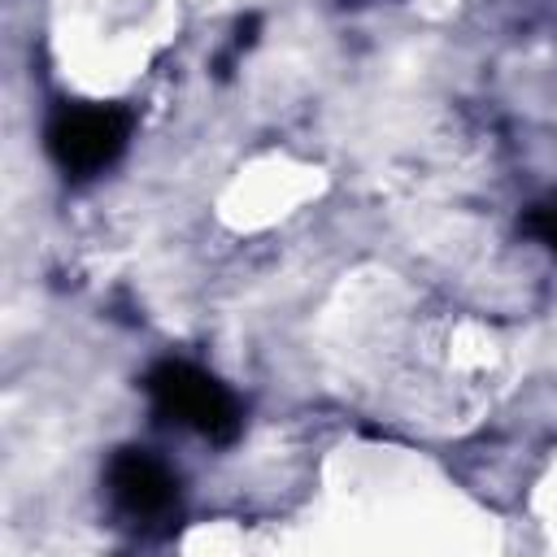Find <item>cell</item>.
I'll return each mask as SVG.
<instances>
[{
	"label": "cell",
	"instance_id": "obj_4",
	"mask_svg": "<svg viewBox=\"0 0 557 557\" xmlns=\"http://www.w3.org/2000/svg\"><path fill=\"white\" fill-rule=\"evenodd\" d=\"M527 231H531L540 244H548V248L557 252V205H544V209H535V213L527 218Z\"/></svg>",
	"mask_w": 557,
	"mask_h": 557
},
{
	"label": "cell",
	"instance_id": "obj_2",
	"mask_svg": "<svg viewBox=\"0 0 557 557\" xmlns=\"http://www.w3.org/2000/svg\"><path fill=\"white\" fill-rule=\"evenodd\" d=\"M131 139V113L117 104H65L48 122V157L70 178H91L109 170Z\"/></svg>",
	"mask_w": 557,
	"mask_h": 557
},
{
	"label": "cell",
	"instance_id": "obj_3",
	"mask_svg": "<svg viewBox=\"0 0 557 557\" xmlns=\"http://www.w3.org/2000/svg\"><path fill=\"white\" fill-rule=\"evenodd\" d=\"M104 487L131 522H165L178 509V479L148 448H117L104 470Z\"/></svg>",
	"mask_w": 557,
	"mask_h": 557
},
{
	"label": "cell",
	"instance_id": "obj_1",
	"mask_svg": "<svg viewBox=\"0 0 557 557\" xmlns=\"http://www.w3.org/2000/svg\"><path fill=\"white\" fill-rule=\"evenodd\" d=\"M144 387H148V396H152L161 418L205 435L209 444H231L239 435V422H244L239 400L209 370H200L191 361L165 357V361H157L148 370Z\"/></svg>",
	"mask_w": 557,
	"mask_h": 557
}]
</instances>
